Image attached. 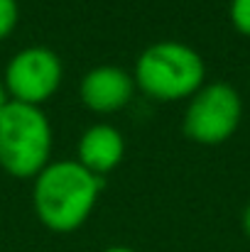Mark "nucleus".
<instances>
[{"instance_id":"2","label":"nucleus","mask_w":250,"mask_h":252,"mask_svg":"<svg viewBox=\"0 0 250 252\" xmlns=\"http://www.w3.org/2000/svg\"><path fill=\"white\" fill-rule=\"evenodd\" d=\"M133 79L145 95L155 100H189L206 84V64L194 47L165 39L140 52Z\"/></svg>"},{"instance_id":"4","label":"nucleus","mask_w":250,"mask_h":252,"mask_svg":"<svg viewBox=\"0 0 250 252\" xmlns=\"http://www.w3.org/2000/svg\"><path fill=\"white\" fill-rule=\"evenodd\" d=\"M243 118L241 93L226 81L204 84L186 103L181 130L184 135L204 147H216L231 140Z\"/></svg>"},{"instance_id":"10","label":"nucleus","mask_w":250,"mask_h":252,"mask_svg":"<svg viewBox=\"0 0 250 252\" xmlns=\"http://www.w3.org/2000/svg\"><path fill=\"white\" fill-rule=\"evenodd\" d=\"M10 103V95H7V88H5V84H2V79H0V110L5 108Z\"/></svg>"},{"instance_id":"6","label":"nucleus","mask_w":250,"mask_h":252,"mask_svg":"<svg viewBox=\"0 0 250 252\" xmlns=\"http://www.w3.org/2000/svg\"><path fill=\"white\" fill-rule=\"evenodd\" d=\"M135 88L138 86H135L133 74H128L120 66L103 64V66L86 71V76L79 84V95L91 113L110 115V113L123 110L133 100Z\"/></svg>"},{"instance_id":"3","label":"nucleus","mask_w":250,"mask_h":252,"mask_svg":"<svg viewBox=\"0 0 250 252\" xmlns=\"http://www.w3.org/2000/svg\"><path fill=\"white\" fill-rule=\"evenodd\" d=\"M52 125L39 105L10 100L0 110V169L35 179L52 159Z\"/></svg>"},{"instance_id":"11","label":"nucleus","mask_w":250,"mask_h":252,"mask_svg":"<svg viewBox=\"0 0 250 252\" xmlns=\"http://www.w3.org/2000/svg\"><path fill=\"white\" fill-rule=\"evenodd\" d=\"M243 230H246V235H248V240H250V206L246 208V213H243Z\"/></svg>"},{"instance_id":"5","label":"nucleus","mask_w":250,"mask_h":252,"mask_svg":"<svg viewBox=\"0 0 250 252\" xmlns=\"http://www.w3.org/2000/svg\"><path fill=\"white\" fill-rule=\"evenodd\" d=\"M62 81H64V64L59 54L42 44H32L12 54L2 74V84L7 88L10 100L39 108L59 91Z\"/></svg>"},{"instance_id":"8","label":"nucleus","mask_w":250,"mask_h":252,"mask_svg":"<svg viewBox=\"0 0 250 252\" xmlns=\"http://www.w3.org/2000/svg\"><path fill=\"white\" fill-rule=\"evenodd\" d=\"M20 22V5L17 0H0V42L7 39Z\"/></svg>"},{"instance_id":"7","label":"nucleus","mask_w":250,"mask_h":252,"mask_svg":"<svg viewBox=\"0 0 250 252\" xmlns=\"http://www.w3.org/2000/svg\"><path fill=\"white\" fill-rule=\"evenodd\" d=\"M76 155H79L76 162L101 179L103 174L118 169V164L123 162V155H125L123 132L106 123L91 125L76 145Z\"/></svg>"},{"instance_id":"1","label":"nucleus","mask_w":250,"mask_h":252,"mask_svg":"<svg viewBox=\"0 0 250 252\" xmlns=\"http://www.w3.org/2000/svg\"><path fill=\"white\" fill-rule=\"evenodd\" d=\"M101 179L76 159L49 162L32 179V208L52 233H74L91 218L98 203Z\"/></svg>"},{"instance_id":"12","label":"nucleus","mask_w":250,"mask_h":252,"mask_svg":"<svg viewBox=\"0 0 250 252\" xmlns=\"http://www.w3.org/2000/svg\"><path fill=\"white\" fill-rule=\"evenodd\" d=\"M101 252H138V250L125 248V245H113V248H106V250H101Z\"/></svg>"},{"instance_id":"9","label":"nucleus","mask_w":250,"mask_h":252,"mask_svg":"<svg viewBox=\"0 0 250 252\" xmlns=\"http://www.w3.org/2000/svg\"><path fill=\"white\" fill-rule=\"evenodd\" d=\"M228 17H231V25L241 34L250 37V0H231Z\"/></svg>"}]
</instances>
